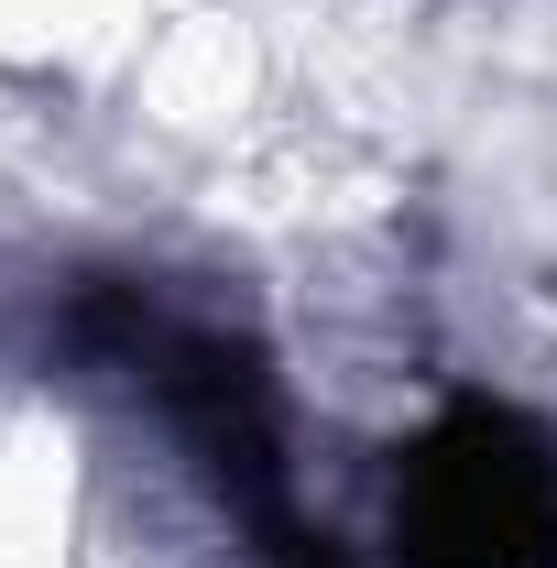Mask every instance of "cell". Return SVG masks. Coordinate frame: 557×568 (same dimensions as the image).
<instances>
[{"mask_svg": "<svg viewBox=\"0 0 557 568\" xmlns=\"http://www.w3.org/2000/svg\"><path fill=\"white\" fill-rule=\"evenodd\" d=\"M405 558L416 568H557V448L503 405H459L405 459Z\"/></svg>", "mask_w": 557, "mask_h": 568, "instance_id": "1", "label": "cell"}]
</instances>
